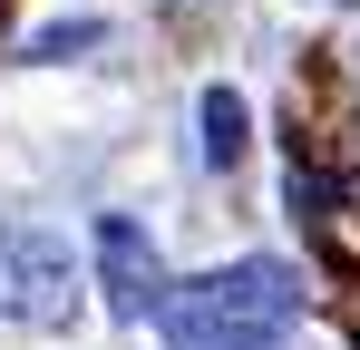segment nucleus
Returning a JSON list of instances; mask_svg holds the SVG:
<instances>
[{"label":"nucleus","mask_w":360,"mask_h":350,"mask_svg":"<svg viewBox=\"0 0 360 350\" xmlns=\"http://www.w3.org/2000/svg\"><path fill=\"white\" fill-rule=\"evenodd\" d=\"M292 321H302V273L263 263V253L195 273V283H166V302H156L166 350H273Z\"/></svg>","instance_id":"obj_1"},{"label":"nucleus","mask_w":360,"mask_h":350,"mask_svg":"<svg viewBox=\"0 0 360 350\" xmlns=\"http://www.w3.org/2000/svg\"><path fill=\"white\" fill-rule=\"evenodd\" d=\"M78 321V253L49 224H0V331H68Z\"/></svg>","instance_id":"obj_2"},{"label":"nucleus","mask_w":360,"mask_h":350,"mask_svg":"<svg viewBox=\"0 0 360 350\" xmlns=\"http://www.w3.org/2000/svg\"><path fill=\"white\" fill-rule=\"evenodd\" d=\"M98 283H108V311L117 321H156V302H166V253L146 243L136 214H98Z\"/></svg>","instance_id":"obj_3"},{"label":"nucleus","mask_w":360,"mask_h":350,"mask_svg":"<svg viewBox=\"0 0 360 350\" xmlns=\"http://www.w3.org/2000/svg\"><path fill=\"white\" fill-rule=\"evenodd\" d=\"M195 127H205V166H243V136H253V117H243V98H234V88H205Z\"/></svg>","instance_id":"obj_4"},{"label":"nucleus","mask_w":360,"mask_h":350,"mask_svg":"<svg viewBox=\"0 0 360 350\" xmlns=\"http://www.w3.org/2000/svg\"><path fill=\"white\" fill-rule=\"evenodd\" d=\"M108 30L98 20H59V30H30V58H78V49H98Z\"/></svg>","instance_id":"obj_5"}]
</instances>
